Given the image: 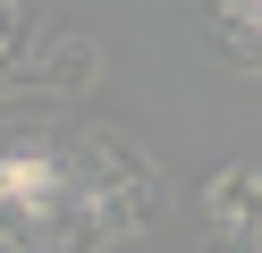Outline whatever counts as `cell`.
Segmentation results:
<instances>
[{
    "instance_id": "1",
    "label": "cell",
    "mask_w": 262,
    "mask_h": 253,
    "mask_svg": "<svg viewBox=\"0 0 262 253\" xmlns=\"http://www.w3.org/2000/svg\"><path fill=\"white\" fill-rule=\"evenodd\" d=\"M211 219L237 236H262V177L254 169H228V177H211Z\"/></svg>"
},
{
    "instance_id": "2",
    "label": "cell",
    "mask_w": 262,
    "mask_h": 253,
    "mask_svg": "<svg viewBox=\"0 0 262 253\" xmlns=\"http://www.w3.org/2000/svg\"><path fill=\"white\" fill-rule=\"evenodd\" d=\"M93 76H102V59H93V42H85V34H68V42H59L51 59L34 67V84H42V93H85Z\"/></svg>"
},
{
    "instance_id": "3",
    "label": "cell",
    "mask_w": 262,
    "mask_h": 253,
    "mask_svg": "<svg viewBox=\"0 0 262 253\" xmlns=\"http://www.w3.org/2000/svg\"><path fill=\"white\" fill-rule=\"evenodd\" d=\"M228 9H237V26H245V34L262 42V0H228Z\"/></svg>"
}]
</instances>
